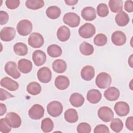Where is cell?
I'll list each match as a JSON object with an SVG mask.
<instances>
[{
    "mask_svg": "<svg viewBox=\"0 0 133 133\" xmlns=\"http://www.w3.org/2000/svg\"><path fill=\"white\" fill-rule=\"evenodd\" d=\"M95 82L98 87L101 89H104L110 86L112 82V78L108 73L101 72L97 75Z\"/></svg>",
    "mask_w": 133,
    "mask_h": 133,
    "instance_id": "6da1fadb",
    "label": "cell"
},
{
    "mask_svg": "<svg viewBox=\"0 0 133 133\" xmlns=\"http://www.w3.org/2000/svg\"><path fill=\"white\" fill-rule=\"evenodd\" d=\"M48 113L52 117H56L61 115L63 111V106L61 102L53 101L49 102L47 106Z\"/></svg>",
    "mask_w": 133,
    "mask_h": 133,
    "instance_id": "7a4b0ae2",
    "label": "cell"
},
{
    "mask_svg": "<svg viewBox=\"0 0 133 133\" xmlns=\"http://www.w3.org/2000/svg\"><path fill=\"white\" fill-rule=\"evenodd\" d=\"M17 31L20 35H28L32 31V24L31 22L27 19L20 21L17 25Z\"/></svg>",
    "mask_w": 133,
    "mask_h": 133,
    "instance_id": "3957f363",
    "label": "cell"
},
{
    "mask_svg": "<svg viewBox=\"0 0 133 133\" xmlns=\"http://www.w3.org/2000/svg\"><path fill=\"white\" fill-rule=\"evenodd\" d=\"M79 35L84 38H89L96 33L95 26L90 23H86L82 25L78 29Z\"/></svg>",
    "mask_w": 133,
    "mask_h": 133,
    "instance_id": "277c9868",
    "label": "cell"
},
{
    "mask_svg": "<svg viewBox=\"0 0 133 133\" xmlns=\"http://www.w3.org/2000/svg\"><path fill=\"white\" fill-rule=\"evenodd\" d=\"M63 21L70 27L75 28L79 24L81 19L79 16L74 12H68L64 15Z\"/></svg>",
    "mask_w": 133,
    "mask_h": 133,
    "instance_id": "5b68a950",
    "label": "cell"
},
{
    "mask_svg": "<svg viewBox=\"0 0 133 133\" xmlns=\"http://www.w3.org/2000/svg\"><path fill=\"white\" fill-rule=\"evenodd\" d=\"M44 39L43 36L36 32H34L31 34L28 38L29 45L34 48H40L44 44Z\"/></svg>",
    "mask_w": 133,
    "mask_h": 133,
    "instance_id": "8992f818",
    "label": "cell"
},
{
    "mask_svg": "<svg viewBox=\"0 0 133 133\" xmlns=\"http://www.w3.org/2000/svg\"><path fill=\"white\" fill-rule=\"evenodd\" d=\"M98 117L104 122H110L114 117V113L108 107H102L98 111Z\"/></svg>",
    "mask_w": 133,
    "mask_h": 133,
    "instance_id": "52a82bcc",
    "label": "cell"
},
{
    "mask_svg": "<svg viewBox=\"0 0 133 133\" xmlns=\"http://www.w3.org/2000/svg\"><path fill=\"white\" fill-rule=\"evenodd\" d=\"M29 117L33 119H39L44 114V109L43 106L38 104L33 105L29 110Z\"/></svg>",
    "mask_w": 133,
    "mask_h": 133,
    "instance_id": "ba28073f",
    "label": "cell"
},
{
    "mask_svg": "<svg viewBox=\"0 0 133 133\" xmlns=\"http://www.w3.org/2000/svg\"><path fill=\"white\" fill-rule=\"evenodd\" d=\"M37 76L38 80L41 83H48L51 79L52 73L48 68L44 66L38 70Z\"/></svg>",
    "mask_w": 133,
    "mask_h": 133,
    "instance_id": "9c48e42d",
    "label": "cell"
},
{
    "mask_svg": "<svg viewBox=\"0 0 133 133\" xmlns=\"http://www.w3.org/2000/svg\"><path fill=\"white\" fill-rule=\"evenodd\" d=\"M16 35L15 29L10 26L3 28L0 32V37L1 40L4 42H9L12 40Z\"/></svg>",
    "mask_w": 133,
    "mask_h": 133,
    "instance_id": "30bf717a",
    "label": "cell"
},
{
    "mask_svg": "<svg viewBox=\"0 0 133 133\" xmlns=\"http://www.w3.org/2000/svg\"><path fill=\"white\" fill-rule=\"evenodd\" d=\"M5 118L8 124L14 128H18L21 126V119L19 115L15 112L8 113Z\"/></svg>",
    "mask_w": 133,
    "mask_h": 133,
    "instance_id": "8fae6325",
    "label": "cell"
},
{
    "mask_svg": "<svg viewBox=\"0 0 133 133\" xmlns=\"http://www.w3.org/2000/svg\"><path fill=\"white\" fill-rule=\"evenodd\" d=\"M6 73L14 78L17 79L20 77V73L18 70L17 64L14 61H8L5 65Z\"/></svg>",
    "mask_w": 133,
    "mask_h": 133,
    "instance_id": "7c38bea8",
    "label": "cell"
},
{
    "mask_svg": "<svg viewBox=\"0 0 133 133\" xmlns=\"http://www.w3.org/2000/svg\"><path fill=\"white\" fill-rule=\"evenodd\" d=\"M116 114L119 116H126L129 112L130 108L128 104L124 101L116 102L114 107Z\"/></svg>",
    "mask_w": 133,
    "mask_h": 133,
    "instance_id": "4fadbf2b",
    "label": "cell"
},
{
    "mask_svg": "<svg viewBox=\"0 0 133 133\" xmlns=\"http://www.w3.org/2000/svg\"><path fill=\"white\" fill-rule=\"evenodd\" d=\"M111 41L116 46H122L126 42V36L124 32L121 31H116L113 32L111 36Z\"/></svg>",
    "mask_w": 133,
    "mask_h": 133,
    "instance_id": "5bb4252c",
    "label": "cell"
},
{
    "mask_svg": "<svg viewBox=\"0 0 133 133\" xmlns=\"http://www.w3.org/2000/svg\"><path fill=\"white\" fill-rule=\"evenodd\" d=\"M32 59L36 66H41L46 61V55L41 50H36L32 54Z\"/></svg>",
    "mask_w": 133,
    "mask_h": 133,
    "instance_id": "9a60e30c",
    "label": "cell"
},
{
    "mask_svg": "<svg viewBox=\"0 0 133 133\" xmlns=\"http://www.w3.org/2000/svg\"><path fill=\"white\" fill-rule=\"evenodd\" d=\"M1 85L10 91H15L19 88L18 83L8 77H5L1 79Z\"/></svg>",
    "mask_w": 133,
    "mask_h": 133,
    "instance_id": "2e32d148",
    "label": "cell"
},
{
    "mask_svg": "<svg viewBox=\"0 0 133 133\" xmlns=\"http://www.w3.org/2000/svg\"><path fill=\"white\" fill-rule=\"evenodd\" d=\"M81 16L86 21H91L96 18V11L95 9L92 7H86L82 9Z\"/></svg>",
    "mask_w": 133,
    "mask_h": 133,
    "instance_id": "e0dca14e",
    "label": "cell"
},
{
    "mask_svg": "<svg viewBox=\"0 0 133 133\" xmlns=\"http://www.w3.org/2000/svg\"><path fill=\"white\" fill-rule=\"evenodd\" d=\"M55 85L59 90L66 89L70 85V80L65 76L59 75L55 79Z\"/></svg>",
    "mask_w": 133,
    "mask_h": 133,
    "instance_id": "ac0fdd59",
    "label": "cell"
},
{
    "mask_svg": "<svg viewBox=\"0 0 133 133\" xmlns=\"http://www.w3.org/2000/svg\"><path fill=\"white\" fill-rule=\"evenodd\" d=\"M120 95L119 90L115 87H109L104 92V97L110 101L116 100Z\"/></svg>",
    "mask_w": 133,
    "mask_h": 133,
    "instance_id": "d6986e66",
    "label": "cell"
},
{
    "mask_svg": "<svg viewBox=\"0 0 133 133\" xmlns=\"http://www.w3.org/2000/svg\"><path fill=\"white\" fill-rule=\"evenodd\" d=\"M102 98L101 93L98 89H92L89 90L87 94V99L91 103H98Z\"/></svg>",
    "mask_w": 133,
    "mask_h": 133,
    "instance_id": "ffe728a7",
    "label": "cell"
},
{
    "mask_svg": "<svg viewBox=\"0 0 133 133\" xmlns=\"http://www.w3.org/2000/svg\"><path fill=\"white\" fill-rule=\"evenodd\" d=\"M95 69L91 65L85 66L81 71L82 78L87 81L91 80L95 76Z\"/></svg>",
    "mask_w": 133,
    "mask_h": 133,
    "instance_id": "44dd1931",
    "label": "cell"
},
{
    "mask_svg": "<svg viewBox=\"0 0 133 133\" xmlns=\"http://www.w3.org/2000/svg\"><path fill=\"white\" fill-rule=\"evenodd\" d=\"M70 31L68 27L62 25L57 30V36L58 39L61 42L68 41L70 37Z\"/></svg>",
    "mask_w": 133,
    "mask_h": 133,
    "instance_id": "7402d4cb",
    "label": "cell"
},
{
    "mask_svg": "<svg viewBox=\"0 0 133 133\" xmlns=\"http://www.w3.org/2000/svg\"><path fill=\"white\" fill-rule=\"evenodd\" d=\"M18 68L22 73H28L32 69V63L28 59H21L18 62Z\"/></svg>",
    "mask_w": 133,
    "mask_h": 133,
    "instance_id": "603a6c76",
    "label": "cell"
},
{
    "mask_svg": "<svg viewBox=\"0 0 133 133\" xmlns=\"http://www.w3.org/2000/svg\"><path fill=\"white\" fill-rule=\"evenodd\" d=\"M69 101L73 106L78 108L81 107L84 104L85 99L81 94L77 92H74L70 97Z\"/></svg>",
    "mask_w": 133,
    "mask_h": 133,
    "instance_id": "cb8c5ba5",
    "label": "cell"
},
{
    "mask_svg": "<svg viewBox=\"0 0 133 133\" xmlns=\"http://www.w3.org/2000/svg\"><path fill=\"white\" fill-rule=\"evenodd\" d=\"M115 20L118 26H124L129 23V18L127 14L124 11H122L115 16Z\"/></svg>",
    "mask_w": 133,
    "mask_h": 133,
    "instance_id": "d4e9b609",
    "label": "cell"
},
{
    "mask_svg": "<svg viewBox=\"0 0 133 133\" xmlns=\"http://www.w3.org/2000/svg\"><path fill=\"white\" fill-rule=\"evenodd\" d=\"M53 70L56 73H62L65 71L67 68L66 62L62 59H57L52 64Z\"/></svg>",
    "mask_w": 133,
    "mask_h": 133,
    "instance_id": "484cf974",
    "label": "cell"
},
{
    "mask_svg": "<svg viewBox=\"0 0 133 133\" xmlns=\"http://www.w3.org/2000/svg\"><path fill=\"white\" fill-rule=\"evenodd\" d=\"M64 118L69 123H74L76 122L78 119V116L76 110L69 109L64 112Z\"/></svg>",
    "mask_w": 133,
    "mask_h": 133,
    "instance_id": "4316f807",
    "label": "cell"
},
{
    "mask_svg": "<svg viewBox=\"0 0 133 133\" xmlns=\"http://www.w3.org/2000/svg\"><path fill=\"white\" fill-rule=\"evenodd\" d=\"M46 14L49 18L56 19L60 17L61 10L58 6H51L48 7L46 11Z\"/></svg>",
    "mask_w": 133,
    "mask_h": 133,
    "instance_id": "83f0119b",
    "label": "cell"
},
{
    "mask_svg": "<svg viewBox=\"0 0 133 133\" xmlns=\"http://www.w3.org/2000/svg\"><path fill=\"white\" fill-rule=\"evenodd\" d=\"M47 51L48 55L52 58H56L60 56L62 52L61 47L56 44H52L49 46L47 47Z\"/></svg>",
    "mask_w": 133,
    "mask_h": 133,
    "instance_id": "f1b7e54d",
    "label": "cell"
},
{
    "mask_svg": "<svg viewBox=\"0 0 133 133\" xmlns=\"http://www.w3.org/2000/svg\"><path fill=\"white\" fill-rule=\"evenodd\" d=\"M26 90L29 94L32 95H37L41 92L42 87L40 84L36 82H32L28 85L26 87Z\"/></svg>",
    "mask_w": 133,
    "mask_h": 133,
    "instance_id": "f546056e",
    "label": "cell"
},
{
    "mask_svg": "<svg viewBox=\"0 0 133 133\" xmlns=\"http://www.w3.org/2000/svg\"><path fill=\"white\" fill-rule=\"evenodd\" d=\"M110 10L114 13L119 12L123 10V1L122 0H110L109 2Z\"/></svg>",
    "mask_w": 133,
    "mask_h": 133,
    "instance_id": "4dcf8cb0",
    "label": "cell"
},
{
    "mask_svg": "<svg viewBox=\"0 0 133 133\" xmlns=\"http://www.w3.org/2000/svg\"><path fill=\"white\" fill-rule=\"evenodd\" d=\"M13 48L15 54L19 56H25L28 52V49L26 45L21 42L15 44Z\"/></svg>",
    "mask_w": 133,
    "mask_h": 133,
    "instance_id": "1f68e13d",
    "label": "cell"
},
{
    "mask_svg": "<svg viewBox=\"0 0 133 133\" xmlns=\"http://www.w3.org/2000/svg\"><path fill=\"white\" fill-rule=\"evenodd\" d=\"M25 6L29 9L37 10L44 6V2L42 0H27L25 2Z\"/></svg>",
    "mask_w": 133,
    "mask_h": 133,
    "instance_id": "d6a6232c",
    "label": "cell"
},
{
    "mask_svg": "<svg viewBox=\"0 0 133 133\" xmlns=\"http://www.w3.org/2000/svg\"><path fill=\"white\" fill-rule=\"evenodd\" d=\"M80 52L85 56H89L93 54L94 51V47L90 44L83 42L79 46Z\"/></svg>",
    "mask_w": 133,
    "mask_h": 133,
    "instance_id": "836d02e7",
    "label": "cell"
},
{
    "mask_svg": "<svg viewBox=\"0 0 133 133\" xmlns=\"http://www.w3.org/2000/svg\"><path fill=\"white\" fill-rule=\"evenodd\" d=\"M54 125L52 121L49 118H45L41 123V129L44 132H49L54 128Z\"/></svg>",
    "mask_w": 133,
    "mask_h": 133,
    "instance_id": "e575fe53",
    "label": "cell"
},
{
    "mask_svg": "<svg viewBox=\"0 0 133 133\" xmlns=\"http://www.w3.org/2000/svg\"><path fill=\"white\" fill-rule=\"evenodd\" d=\"M110 127L115 132H120L123 128V123L118 118H115L111 120Z\"/></svg>",
    "mask_w": 133,
    "mask_h": 133,
    "instance_id": "d590c367",
    "label": "cell"
},
{
    "mask_svg": "<svg viewBox=\"0 0 133 133\" xmlns=\"http://www.w3.org/2000/svg\"><path fill=\"white\" fill-rule=\"evenodd\" d=\"M97 13L100 17H105L107 16L109 13L108 6L105 3H101L97 6Z\"/></svg>",
    "mask_w": 133,
    "mask_h": 133,
    "instance_id": "8d00e7d4",
    "label": "cell"
},
{
    "mask_svg": "<svg viewBox=\"0 0 133 133\" xmlns=\"http://www.w3.org/2000/svg\"><path fill=\"white\" fill-rule=\"evenodd\" d=\"M107 37L104 34H97L94 39V44L98 46H103L107 43Z\"/></svg>",
    "mask_w": 133,
    "mask_h": 133,
    "instance_id": "74e56055",
    "label": "cell"
},
{
    "mask_svg": "<svg viewBox=\"0 0 133 133\" xmlns=\"http://www.w3.org/2000/svg\"><path fill=\"white\" fill-rule=\"evenodd\" d=\"M11 127L8 124L5 118L0 119V131L3 133H8L11 131Z\"/></svg>",
    "mask_w": 133,
    "mask_h": 133,
    "instance_id": "f35d334b",
    "label": "cell"
},
{
    "mask_svg": "<svg viewBox=\"0 0 133 133\" xmlns=\"http://www.w3.org/2000/svg\"><path fill=\"white\" fill-rule=\"evenodd\" d=\"M77 131L79 133H89L91 131V127L87 123L83 122L77 126Z\"/></svg>",
    "mask_w": 133,
    "mask_h": 133,
    "instance_id": "ab89813d",
    "label": "cell"
},
{
    "mask_svg": "<svg viewBox=\"0 0 133 133\" xmlns=\"http://www.w3.org/2000/svg\"><path fill=\"white\" fill-rule=\"evenodd\" d=\"M7 7L10 9H15L20 5L19 0H6L5 2Z\"/></svg>",
    "mask_w": 133,
    "mask_h": 133,
    "instance_id": "60d3db41",
    "label": "cell"
},
{
    "mask_svg": "<svg viewBox=\"0 0 133 133\" xmlns=\"http://www.w3.org/2000/svg\"><path fill=\"white\" fill-rule=\"evenodd\" d=\"M94 132L95 133H100V132H105L108 133L110 132L109 128L105 125L100 124L98 125L95 127L94 128Z\"/></svg>",
    "mask_w": 133,
    "mask_h": 133,
    "instance_id": "b9f144b4",
    "label": "cell"
},
{
    "mask_svg": "<svg viewBox=\"0 0 133 133\" xmlns=\"http://www.w3.org/2000/svg\"><path fill=\"white\" fill-rule=\"evenodd\" d=\"M9 19V16L8 14L4 11H0V24L3 25L6 24Z\"/></svg>",
    "mask_w": 133,
    "mask_h": 133,
    "instance_id": "7bdbcfd3",
    "label": "cell"
},
{
    "mask_svg": "<svg viewBox=\"0 0 133 133\" xmlns=\"http://www.w3.org/2000/svg\"><path fill=\"white\" fill-rule=\"evenodd\" d=\"M1 98H0V100L1 101H4L6 99H8V98H12V97H14L15 96H13L12 95H11V94L9 93L8 92H7L6 90L3 89V88H1Z\"/></svg>",
    "mask_w": 133,
    "mask_h": 133,
    "instance_id": "ee69618b",
    "label": "cell"
},
{
    "mask_svg": "<svg viewBox=\"0 0 133 133\" xmlns=\"http://www.w3.org/2000/svg\"><path fill=\"white\" fill-rule=\"evenodd\" d=\"M125 10L128 12H131L133 11V2L132 1H126L124 4Z\"/></svg>",
    "mask_w": 133,
    "mask_h": 133,
    "instance_id": "f6af8a7d",
    "label": "cell"
},
{
    "mask_svg": "<svg viewBox=\"0 0 133 133\" xmlns=\"http://www.w3.org/2000/svg\"><path fill=\"white\" fill-rule=\"evenodd\" d=\"M126 127L129 130L132 131L133 130V117L132 116H130L128 117L125 123Z\"/></svg>",
    "mask_w": 133,
    "mask_h": 133,
    "instance_id": "bcb514c9",
    "label": "cell"
},
{
    "mask_svg": "<svg viewBox=\"0 0 133 133\" xmlns=\"http://www.w3.org/2000/svg\"><path fill=\"white\" fill-rule=\"evenodd\" d=\"M0 115L2 116L6 112L7 108L6 105L2 103H0Z\"/></svg>",
    "mask_w": 133,
    "mask_h": 133,
    "instance_id": "7dc6e473",
    "label": "cell"
},
{
    "mask_svg": "<svg viewBox=\"0 0 133 133\" xmlns=\"http://www.w3.org/2000/svg\"><path fill=\"white\" fill-rule=\"evenodd\" d=\"M64 2L68 5L72 6V5H76L78 1L77 0H65Z\"/></svg>",
    "mask_w": 133,
    "mask_h": 133,
    "instance_id": "c3c4849f",
    "label": "cell"
},
{
    "mask_svg": "<svg viewBox=\"0 0 133 133\" xmlns=\"http://www.w3.org/2000/svg\"><path fill=\"white\" fill-rule=\"evenodd\" d=\"M128 64L131 68H132V55H131L128 59Z\"/></svg>",
    "mask_w": 133,
    "mask_h": 133,
    "instance_id": "681fc988",
    "label": "cell"
}]
</instances>
